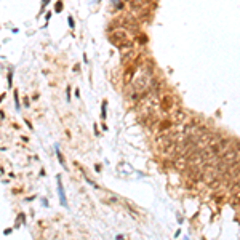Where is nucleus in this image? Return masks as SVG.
Segmentation results:
<instances>
[{"instance_id": "obj_2", "label": "nucleus", "mask_w": 240, "mask_h": 240, "mask_svg": "<svg viewBox=\"0 0 240 240\" xmlns=\"http://www.w3.org/2000/svg\"><path fill=\"white\" fill-rule=\"evenodd\" d=\"M56 154H58V159H59V162H61V165L62 167H66V163H64V159H62V155H61V152L56 149Z\"/></svg>"}, {"instance_id": "obj_1", "label": "nucleus", "mask_w": 240, "mask_h": 240, "mask_svg": "<svg viewBox=\"0 0 240 240\" xmlns=\"http://www.w3.org/2000/svg\"><path fill=\"white\" fill-rule=\"evenodd\" d=\"M58 190H59V199H61V203L64 207H67V202H66V195H64V189L61 186V178L58 176Z\"/></svg>"}, {"instance_id": "obj_3", "label": "nucleus", "mask_w": 240, "mask_h": 240, "mask_svg": "<svg viewBox=\"0 0 240 240\" xmlns=\"http://www.w3.org/2000/svg\"><path fill=\"white\" fill-rule=\"evenodd\" d=\"M61 8H62L61 3H56V11H61Z\"/></svg>"}]
</instances>
